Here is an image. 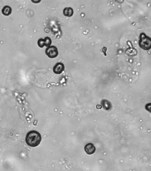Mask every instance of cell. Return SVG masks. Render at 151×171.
<instances>
[{"label":"cell","instance_id":"obj_1","mask_svg":"<svg viewBox=\"0 0 151 171\" xmlns=\"http://www.w3.org/2000/svg\"><path fill=\"white\" fill-rule=\"evenodd\" d=\"M41 135L38 132L32 131L28 133L26 135L25 141L28 146L36 147L40 144L41 141Z\"/></svg>","mask_w":151,"mask_h":171},{"label":"cell","instance_id":"obj_2","mask_svg":"<svg viewBox=\"0 0 151 171\" xmlns=\"http://www.w3.org/2000/svg\"><path fill=\"white\" fill-rule=\"evenodd\" d=\"M139 46L145 50H148L151 48V39L144 33L140 34Z\"/></svg>","mask_w":151,"mask_h":171},{"label":"cell","instance_id":"obj_3","mask_svg":"<svg viewBox=\"0 0 151 171\" xmlns=\"http://www.w3.org/2000/svg\"><path fill=\"white\" fill-rule=\"evenodd\" d=\"M45 53L46 55L49 58H55L58 56L59 52H58V49L55 46H52L48 47L45 50Z\"/></svg>","mask_w":151,"mask_h":171},{"label":"cell","instance_id":"obj_4","mask_svg":"<svg viewBox=\"0 0 151 171\" xmlns=\"http://www.w3.org/2000/svg\"><path fill=\"white\" fill-rule=\"evenodd\" d=\"M65 69L64 65L61 62H58L53 67V72L55 74H60L64 71Z\"/></svg>","mask_w":151,"mask_h":171},{"label":"cell","instance_id":"obj_5","mask_svg":"<svg viewBox=\"0 0 151 171\" xmlns=\"http://www.w3.org/2000/svg\"><path fill=\"white\" fill-rule=\"evenodd\" d=\"M84 150L87 154L92 155L95 152L96 149L93 144L89 143L85 146Z\"/></svg>","mask_w":151,"mask_h":171},{"label":"cell","instance_id":"obj_6","mask_svg":"<svg viewBox=\"0 0 151 171\" xmlns=\"http://www.w3.org/2000/svg\"><path fill=\"white\" fill-rule=\"evenodd\" d=\"M64 15L68 17H72L74 14V11L73 8L71 7L65 8L63 11Z\"/></svg>","mask_w":151,"mask_h":171},{"label":"cell","instance_id":"obj_7","mask_svg":"<svg viewBox=\"0 0 151 171\" xmlns=\"http://www.w3.org/2000/svg\"><path fill=\"white\" fill-rule=\"evenodd\" d=\"M101 103H102V106L103 107L104 109H105V110L108 111V110L111 109V103L107 100H103L101 102Z\"/></svg>","mask_w":151,"mask_h":171},{"label":"cell","instance_id":"obj_8","mask_svg":"<svg viewBox=\"0 0 151 171\" xmlns=\"http://www.w3.org/2000/svg\"><path fill=\"white\" fill-rule=\"evenodd\" d=\"M12 13V8L8 6H5L2 10V13L5 16H9Z\"/></svg>","mask_w":151,"mask_h":171},{"label":"cell","instance_id":"obj_9","mask_svg":"<svg viewBox=\"0 0 151 171\" xmlns=\"http://www.w3.org/2000/svg\"><path fill=\"white\" fill-rule=\"evenodd\" d=\"M44 40L45 42V46L48 47L51 46L52 41H51V39L49 37H45V39H44Z\"/></svg>","mask_w":151,"mask_h":171},{"label":"cell","instance_id":"obj_10","mask_svg":"<svg viewBox=\"0 0 151 171\" xmlns=\"http://www.w3.org/2000/svg\"><path fill=\"white\" fill-rule=\"evenodd\" d=\"M38 45L40 48H43L44 46H45V42L44 39H40L38 41Z\"/></svg>","mask_w":151,"mask_h":171}]
</instances>
